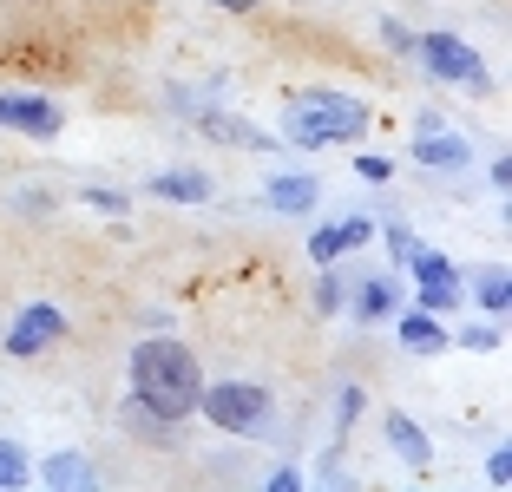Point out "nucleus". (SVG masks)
Returning <instances> with one entry per match:
<instances>
[{
  "instance_id": "obj_1",
  "label": "nucleus",
  "mask_w": 512,
  "mask_h": 492,
  "mask_svg": "<svg viewBox=\"0 0 512 492\" xmlns=\"http://www.w3.org/2000/svg\"><path fill=\"white\" fill-rule=\"evenodd\" d=\"M125 381H132V407L138 414L158 420V427H178V420L197 414L204 368H197V355L178 342V335L151 328V335L132 342V355H125Z\"/></svg>"
},
{
  "instance_id": "obj_2",
  "label": "nucleus",
  "mask_w": 512,
  "mask_h": 492,
  "mask_svg": "<svg viewBox=\"0 0 512 492\" xmlns=\"http://www.w3.org/2000/svg\"><path fill=\"white\" fill-rule=\"evenodd\" d=\"M368 132H375V105H368L362 92H342V86L283 92V145L335 151V145H362Z\"/></svg>"
},
{
  "instance_id": "obj_3",
  "label": "nucleus",
  "mask_w": 512,
  "mask_h": 492,
  "mask_svg": "<svg viewBox=\"0 0 512 492\" xmlns=\"http://www.w3.org/2000/svg\"><path fill=\"white\" fill-rule=\"evenodd\" d=\"M197 420H211L230 440H270L276 433V394L263 388V381H243V374L204 381V388H197Z\"/></svg>"
},
{
  "instance_id": "obj_4",
  "label": "nucleus",
  "mask_w": 512,
  "mask_h": 492,
  "mask_svg": "<svg viewBox=\"0 0 512 492\" xmlns=\"http://www.w3.org/2000/svg\"><path fill=\"white\" fill-rule=\"evenodd\" d=\"M414 60H421V73L434 79V86H453V92H467V99H486L493 92V73H486L480 60V46L467 40V33H414Z\"/></svg>"
},
{
  "instance_id": "obj_5",
  "label": "nucleus",
  "mask_w": 512,
  "mask_h": 492,
  "mask_svg": "<svg viewBox=\"0 0 512 492\" xmlns=\"http://www.w3.org/2000/svg\"><path fill=\"white\" fill-rule=\"evenodd\" d=\"M407 276H414V302L421 309H434V315H447V309H460L467 302V269L453 263L447 250H414L407 256Z\"/></svg>"
},
{
  "instance_id": "obj_6",
  "label": "nucleus",
  "mask_w": 512,
  "mask_h": 492,
  "mask_svg": "<svg viewBox=\"0 0 512 492\" xmlns=\"http://www.w3.org/2000/svg\"><path fill=\"white\" fill-rule=\"evenodd\" d=\"M53 342H66V309H60V302H20V315L7 322V335H0V355L33 361V355H46Z\"/></svg>"
},
{
  "instance_id": "obj_7",
  "label": "nucleus",
  "mask_w": 512,
  "mask_h": 492,
  "mask_svg": "<svg viewBox=\"0 0 512 492\" xmlns=\"http://www.w3.org/2000/svg\"><path fill=\"white\" fill-rule=\"evenodd\" d=\"M0 132L14 138H33V145H53V138L66 132V112L60 99H46V92H0Z\"/></svg>"
},
{
  "instance_id": "obj_8",
  "label": "nucleus",
  "mask_w": 512,
  "mask_h": 492,
  "mask_svg": "<svg viewBox=\"0 0 512 492\" xmlns=\"http://www.w3.org/2000/svg\"><path fill=\"white\" fill-rule=\"evenodd\" d=\"M401 302H407L401 296V276H394V269H375V276H362V283H348L342 315H355L362 328H375V322H388Z\"/></svg>"
},
{
  "instance_id": "obj_9",
  "label": "nucleus",
  "mask_w": 512,
  "mask_h": 492,
  "mask_svg": "<svg viewBox=\"0 0 512 492\" xmlns=\"http://www.w3.org/2000/svg\"><path fill=\"white\" fill-rule=\"evenodd\" d=\"M381 440H388V453L407 473H427V466H434V433L407 414V407H388V414H381Z\"/></svg>"
},
{
  "instance_id": "obj_10",
  "label": "nucleus",
  "mask_w": 512,
  "mask_h": 492,
  "mask_svg": "<svg viewBox=\"0 0 512 492\" xmlns=\"http://www.w3.org/2000/svg\"><path fill=\"white\" fill-rule=\"evenodd\" d=\"M368 243H375V217H342V224H316L302 250H309V263H342Z\"/></svg>"
},
{
  "instance_id": "obj_11",
  "label": "nucleus",
  "mask_w": 512,
  "mask_h": 492,
  "mask_svg": "<svg viewBox=\"0 0 512 492\" xmlns=\"http://www.w3.org/2000/svg\"><path fill=\"white\" fill-rule=\"evenodd\" d=\"M191 125H197L204 138H217V145H237V151H276V145H283V138H263V125H250V119H237V112H224V99L204 105Z\"/></svg>"
},
{
  "instance_id": "obj_12",
  "label": "nucleus",
  "mask_w": 512,
  "mask_h": 492,
  "mask_svg": "<svg viewBox=\"0 0 512 492\" xmlns=\"http://www.w3.org/2000/svg\"><path fill=\"white\" fill-rule=\"evenodd\" d=\"M145 191L158 197V204H211V171H197V164H165V171H151Z\"/></svg>"
},
{
  "instance_id": "obj_13",
  "label": "nucleus",
  "mask_w": 512,
  "mask_h": 492,
  "mask_svg": "<svg viewBox=\"0 0 512 492\" xmlns=\"http://www.w3.org/2000/svg\"><path fill=\"white\" fill-rule=\"evenodd\" d=\"M33 479L53 492H86V486H99V466L79 447H60V453H46V460H33Z\"/></svg>"
},
{
  "instance_id": "obj_14",
  "label": "nucleus",
  "mask_w": 512,
  "mask_h": 492,
  "mask_svg": "<svg viewBox=\"0 0 512 492\" xmlns=\"http://www.w3.org/2000/svg\"><path fill=\"white\" fill-rule=\"evenodd\" d=\"M388 322H394V335H401L407 355H440V348H447V328H440V315H434V309H421V302H414V309L401 302Z\"/></svg>"
},
{
  "instance_id": "obj_15",
  "label": "nucleus",
  "mask_w": 512,
  "mask_h": 492,
  "mask_svg": "<svg viewBox=\"0 0 512 492\" xmlns=\"http://www.w3.org/2000/svg\"><path fill=\"white\" fill-rule=\"evenodd\" d=\"M414 164H421V171H467L473 164V138L447 132V125H440V132H421L414 138Z\"/></svg>"
},
{
  "instance_id": "obj_16",
  "label": "nucleus",
  "mask_w": 512,
  "mask_h": 492,
  "mask_svg": "<svg viewBox=\"0 0 512 492\" xmlns=\"http://www.w3.org/2000/svg\"><path fill=\"white\" fill-rule=\"evenodd\" d=\"M263 204H270L276 217H309V210L322 204V184L309 178V171H283V178H270Z\"/></svg>"
},
{
  "instance_id": "obj_17",
  "label": "nucleus",
  "mask_w": 512,
  "mask_h": 492,
  "mask_svg": "<svg viewBox=\"0 0 512 492\" xmlns=\"http://www.w3.org/2000/svg\"><path fill=\"white\" fill-rule=\"evenodd\" d=\"M467 289H473V309H480V315H506L512 309V269L506 263H480V269H473V276H467Z\"/></svg>"
},
{
  "instance_id": "obj_18",
  "label": "nucleus",
  "mask_w": 512,
  "mask_h": 492,
  "mask_svg": "<svg viewBox=\"0 0 512 492\" xmlns=\"http://www.w3.org/2000/svg\"><path fill=\"white\" fill-rule=\"evenodd\" d=\"M342 302H348V269L342 263H316V296H309V309L342 315Z\"/></svg>"
},
{
  "instance_id": "obj_19",
  "label": "nucleus",
  "mask_w": 512,
  "mask_h": 492,
  "mask_svg": "<svg viewBox=\"0 0 512 492\" xmlns=\"http://www.w3.org/2000/svg\"><path fill=\"white\" fill-rule=\"evenodd\" d=\"M447 348H467V355H499V348H506V335H499V315L467 322L460 335H447Z\"/></svg>"
},
{
  "instance_id": "obj_20",
  "label": "nucleus",
  "mask_w": 512,
  "mask_h": 492,
  "mask_svg": "<svg viewBox=\"0 0 512 492\" xmlns=\"http://www.w3.org/2000/svg\"><path fill=\"white\" fill-rule=\"evenodd\" d=\"M20 486H33V453L0 433V492H20Z\"/></svg>"
},
{
  "instance_id": "obj_21",
  "label": "nucleus",
  "mask_w": 512,
  "mask_h": 492,
  "mask_svg": "<svg viewBox=\"0 0 512 492\" xmlns=\"http://www.w3.org/2000/svg\"><path fill=\"white\" fill-rule=\"evenodd\" d=\"M204 105H217V86H191V79L165 86V112H178V119H197Z\"/></svg>"
},
{
  "instance_id": "obj_22",
  "label": "nucleus",
  "mask_w": 512,
  "mask_h": 492,
  "mask_svg": "<svg viewBox=\"0 0 512 492\" xmlns=\"http://www.w3.org/2000/svg\"><path fill=\"white\" fill-rule=\"evenodd\" d=\"M375 243H388V263L394 269H407V256L421 250V237H414L407 224H375Z\"/></svg>"
},
{
  "instance_id": "obj_23",
  "label": "nucleus",
  "mask_w": 512,
  "mask_h": 492,
  "mask_svg": "<svg viewBox=\"0 0 512 492\" xmlns=\"http://www.w3.org/2000/svg\"><path fill=\"white\" fill-rule=\"evenodd\" d=\"M79 204H86V210H106V217H125V210H132V197L112 191V184H86V191H79Z\"/></svg>"
},
{
  "instance_id": "obj_24",
  "label": "nucleus",
  "mask_w": 512,
  "mask_h": 492,
  "mask_svg": "<svg viewBox=\"0 0 512 492\" xmlns=\"http://www.w3.org/2000/svg\"><path fill=\"white\" fill-rule=\"evenodd\" d=\"M486 486H499V492L512 486V440H493V447H486Z\"/></svg>"
},
{
  "instance_id": "obj_25",
  "label": "nucleus",
  "mask_w": 512,
  "mask_h": 492,
  "mask_svg": "<svg viewBox=\"0 0 512 492\" xmlns=\"http://www.w3.org/2000/svg\"><path fill=\"white\" fill-rule=\"evenodd\" d=\"M362 401H368V394L355 388V381H348V388L335 394V433H348V427H355V420H362Z\"/></svg>"
},
{
  "instance_id": "obj_26",
  "label": "nucleus",
  "mask_w": 512,
  "mask_h": 492,
  "mask_svg": "<svg viewBox=\"0 0 512 492\" xmlns=\"http://www.w3.org/2000/svg\"><path fill=\"white\" fill-rule=\"evenodd\" d=\"M355 178H362V184H388L394 158H381V151H355Z\"/></svg>"
},
{
  "instance_id": "obj_27",
  "label": "nucleus",
  "mask_w": 512,
  "mask_h": 492,
  "mask_svg": "<svg viewBox=\"0 0 512 492\" xmlns=\"http://www.w3.org/2000/svg\"><path fill=\"white\" fill-rule=\"evenodd\" d=\"M381 46H388V53H401V60H414V27H401V20H381Z\"/></svg>"
},
{
  "instance_id": "obj_28",
  "label": "nucleus",
  "mask_w": 512,
  "mask_h": 492,
  "mask_svg": "<svg viewBox=\"0 0 512 492\" xmlns=\"http://www.w3.org/2000/svg\"><path fill=\"white\" fill-rule=\"evenodd\" d=\"M263 486H270V492H302V486H309V473H302V466H270V479H263Z\"/></svg>"
},
{
  "instance_id": "obj_29",
  "label": "nucleus",
  "mask_w": 512,
  "mask_h": 492,
  "mask_svg": "<svg viewBox=\"0 0 512 492\" xmlns=\"http://www.w3.org/2000/svg\"><path fill=\"white\" fill-rule=\"evenodd\" d=\"M486 184H493V197H506L512 191V158H493V164H486Z\"/></svg>"
},
{
  "instance_id": "obj_30",
  "label": "nucleus",
  "mask_w": 512,
  "mask_h": 492,
  "mask_svg": "<svg viewBox=\"0 0 512 492\" xmlns=\"http://www.w3.org/2000/svg\"><path fill=\"white\" fill-rule=\"evenodd\" d=\"M440 125H447V119H440L434 105H421V112H414V138H421V132H440Z\"/></svg>"
},
{
  "instance_id": "obj_31",
  "label": "nucleus",
  "mask_w": 512,
  "mask_h": 492,
  "mask_svg": "<svg viewBox=\"0 0 512 492\" xmlns=\"http://www.w3.org/2000/svg\"><path fill=\"white\" fill-rule=\"evenodd\" d=\"M217 14H256V7H263V0H211Z\"/></svg>"
}]
</instances>
